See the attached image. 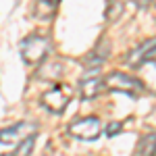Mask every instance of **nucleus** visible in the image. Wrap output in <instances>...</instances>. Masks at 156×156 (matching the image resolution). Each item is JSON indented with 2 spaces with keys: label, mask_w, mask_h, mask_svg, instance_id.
Instances as JSON below:
<instances>
[{
  "label": "nucleus",
  "mask_w": 156,
  "mask_h": 156,
  "mask_svg": "<svg viewBox=\"0 0 156 156\" xmlns=\"http://www.w3.org/2000/svg\"><path fill=\"white\" fill-rule=\"evenodd\" d=\"M56 9H58V2L56 0H36L31 12H34V17L40 19V21H50L56 15Z\"/></svg>",
  "instance_id": "6e6552de"
},
{
  "label": "nucleus",
  "mask_w": 156,
  "mask_h": 156,
  "mask_svg": "<svg viewBox=\"0 0 156 156\" xmlns=\"http://www.w3.org/2000/svg\"><path fill=\"white\" fill-rule=\"evenodd\" d=\"M106 87L108 90H115V92H123V94H129V96H140L142 92H144V83L140 81V79H135V77H129V75H125V73H110L106 75Z\"/></svg>",
  "instance_id": "f03ea898"
},
{
  "label": "nucleus",
  "mask_w": 156,
  "mask_h": 156,
  "mask_svg": "<svg viewBox=\"0 0 156 156\" xmlns=\"http://www.w3.org/2000/svg\"><path fill=\"white\" fill-rule=\"evenodd\" d=\"M19 52H21V58H23L25 65L37 67V65H42L46 60V56H48L50 40L46 36H42V34H29L27 37L21 40Z\"/></svg>",
  "instance_id": "f257e3e1"
},
{
  "label": "nucleus",
  "mask_w": 156,
  "mask_h": 156,
  "mask_svg": "<svg viewBox=\"0 0 156 156\" xmlns=\"http://www.w3.org/2000/svg\"><path fill=\"white\" fill-rule=\"evenodd\" d=\"M29 131H34V125L21 121V123H15L11 127H4L0 129V144H12V142H19L29 135Z\"/></svg>",
  "instance_id": "423d86ee"
},
{
  "label": "nucleus",
  "mask_w": 156,
  "mask_h": 156,
  "mask_svg": "<svg viewBox=\"0 0 156 156\" xmlns=\"http://www.w3.org/2000/svg\"><path fill=\"white\" fill-rule=\"evenodd\" d=\"M140 69L144 71V87H150L152 92H156V62L148 60Z\"/></svg>",
  "instance_id": "9b49d317"
},
{
  "label": "nucleus",
  "mask_w": 156,
  "mask_h": 156,
  "mask_svg": "<svg viewBox=\"0 0 156 156\" xmlns=\"http://www.w3.org/2000/svg\"><path fill=\"white\" fill-rule=\"evenodd\" d=\"M34 144H36V135L31 133V135L23 137V140L17 144V150H12L11 156H29V154H31V150H34Z\"/></svg>",
  "instance_id": "f8f14e48"
},
{
  "label": "nucleus",
  "mask_w": 156,
  "mask_h": 156,
  "mask_svg": "<svg viewBox=\"0 0 156 156\" xmlns=\"http://www.w3.org/2000/svg\"><path fill=\"white\" fill-rule=\"evenodd\" d=\"M69 133L77 140L92 142L100 135V119L98 117H83V119L73 121L69 125Z\"/></svg>",
  "instance_id": "20e7f679"
},
{
  "label": "nucleus",
  "mask_w": 156,
  "mask_h": 156,
  "mask_svg": "<svg viewBox=\"0 0 156 156\" xmlns=\"http://www.w3.org/2000/svg\"><path fill=\"white\" fill-rule=\"evenodd\" d=\"M135 150H137V156H156V133L150 131L142 135Z\"/></svg>",
  "instance_id": "9d476101"
},
{
  "label": "nucleus",
  "mask_w": 156,
  "mask_h": 156,
  "mask_svg": "<svg viewBox=\"0 0 156 156\" xmlns=\"http://www.w3.org/2000/svg\"><path fill=\"white\" fill-rule=\"evenodd\" d=\"M154 56H156V37H148L146 42H142L133 50H129V54L125 56V62L131 69H140L144 62L152 60Z\"/></svg>",
  "instance_id": "39448f33"
},
{
  "label": "nucleus",
  "mask_w": 156,
  "mask_h": 156,
  "mask_svg": "<svg viewBox=\"0 0 156 156\" xmlns=\"http://www.w3.org/2000/svg\"><path fill=\"white\" fill-rule=\"evenodd\" d=\"M0 156H11V154H0Z\"/></svg>",
  "instance_id": "4468645a"
},
{
  "label": "nucleus",
  "mask_w": 156,
  "mask_h": 156,
  "mask_svg": "<svg viewBox=\"0 0 156 156\" xmlns=\"http://www.w3.org/2000/svg\"><path fill=\"white\" fill-rule=\"evenodd\" d=\"M69 102H71V87H67V85H54L52 90H48L42 96V104L48 108L50 112H54V115L65 112Z\"/></svg>",
  "instance_id": "7ed1b4c3"
},
{
  "label": "nucleus",
  "mask_w": 156,
  "mask_h": 156,
  "mask_svg": "<svg viewBox=\"0 0 156 156\" xmlns=\"http://www.w3.org/2000/svg\"><path fill=\"white\" fill-rule=\"evenodd\" d=\"M104 87H106V81H104L102 77H98V75H92V77L81 79V83H79V94H81L83 100H94L96 96H100V94L104 92Z\"/></svg>",
  "instance_id": "0eeeda50"
},
{
  "label": "nucleus",
  "mask_w": 156,
  "mask_h": 156,
  "mask_svg": "<svg viewBox=\"0 0 156 156\" xmlns=\"http://www.w3.org/2000/svg\"><path fill=\"white\" fill-rule=\"evenodd\" d=\"M106 48H108V42L102 40L96 48L90 52V56L85 58V69H96V67H100V65L104 62V58H106V54H108Z\"/></svg>",
  "instance_id": "1a4fd4ad"
},
{
  "label": "nucleus",
  "mask_w": 156,
  "mask_h": 156,
  "mask_svg": "<svg viewBox=\"0 0 156 156\" xmlns=\"http://www.w3.org/2000/svg\"><path fill=\"white\" fill-rule=\"evenodd\" d=\"M121 129H123V125H121L119 121H115V123H110V125L106 127V135H108V137H112V135H119Z\"/></svg>",
  "instance_id": "ddd939ff"
}]
</instances>
